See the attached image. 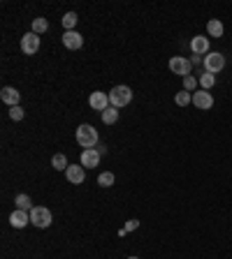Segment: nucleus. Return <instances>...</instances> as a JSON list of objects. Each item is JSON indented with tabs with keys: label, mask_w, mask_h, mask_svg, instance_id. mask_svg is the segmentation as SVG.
<instances>
[{
	"label": "nucleus",
	"mask_w": 232,
	"mask_h": 259,
	"mask_svg": "<svg viewBox=\"0 0 232 259\" xmlns=\"http://www.w3.org/2000/svg\"><path fill=\"white\" fill-rule=\"evenodd\" d=\"M100 164V153L98 148H88V151L81 153V167H88V169H95Z\"/></svg>",
	"instance_id": "nucleus-11"
},
{
	"label": "nucleus",
	"mask_w": 232,
	"mask_h": 259,
	"mask_svg": "<svg viewBox=\"0 0 232 259\" xmlns=\"http://www.w3.org/2000/svg\"><path fill=\"white\" fill-rule=\"evenodd\" d=\"M119 121V109L116 107H109L102 111V123L104 125H114V123Z\"/></svg>",
	"instance_id": "nucleus-16"
},
{
	"label": "nucleus",
	"mask_w": 232,
	"mask_h": 259,
	"mask_svg": "<svg viewBox=\"0 0 232 259\" xmlns=\"http://www.w3.org/2000/svg\"><path fill=\"white\" fill-rule=\"evenodd\" d=\"M204 72H209V74H218L223 67H225V56L223 54H218V51H211V54H207L204 56Z\"/></svg>",
	"instance_id": "nucleus-3"
},
{
	"label": "nucleus",
	"mask_w": 232,
	"mask_h": 259,
	"mask_svg": "<svg viewBox=\"0 0 232 259\" xmlns=\"http://www.w3.org/2000/svg\"><path fill=\"white\" fill-rule=\"evenodd\" d=\"M190 51H193V56H204L209 51V37H193L190 40Z\"/></svg>",
	"instance_id": "nucleus-12"
},
{
	"label": "nucleus",
	"mask_w": 232,
	"mask_h": 259,
	"mask_svg": "<svg viewBox=\"0 0 232 259\" xmlns=\"http://www.w3.org/2000/svg\"><path fill=\"white\" fill-rule=\"evenodd\" d=\"M0 100L5 104H10V107H19V100H21V95H19L17 88H12V86H5L3 91H0Z\"/></svg>",
	"instance_id": "nucleus-13"
},
{
	"label": "nucleus",
	"mask_w": 232,
	"mask_h": 259,
	"mask_svg": "<svg viewBox=\"0 0 232 259\" xmlns=\"http://www.w3.org/2000/svg\"><path fill=\"white\" fill-rule=\"evenodd\" d=\"M137 227H140V220H128V222H126V227L119 231V236H126L128 231H135Z\"/></svg>",
	"instance_id": "nucleus-25"
},
{
	"label": "nucleus",
	"mask_w": 232,
	"mask_h": 259,
	"mask_svg": "<svg viewBox=\"0 0 232 259\" xmlns=\"http://www.w3.org/2000/svg\"><path fill=\"white\" fill-rule=\"evenodd\" d=\"M223 31H225V28H223V24H220L218 19H211V21L207 24V33L211 37H220L223 35Z\"/></svg>",
	"instance_id": "nucleus-17"
},
{
	"label": "nucleus",
	"mask_w": 232,
	"mask_h": 259,
	"mask_svg": "<svg viewBox=\"0 0 232 259\" xmlns=\"http://www.w3.org/2000/svg\"><path fill=\"white\" fill-rule=\"evenodd\" d=\"M197 86H200V81H197L193 74L190 77H186L183 79V91H188V93H195L197 91Z\"/></svg>",
	"instance_id": "nucleus-22"
},
{
	"label": "nucleus",
	"mask_w": 232,
	"mask_h": 259,
	"mask_svg": "<svg viewBox=\"0 0 232 259\" xmlns=\"http://www.w3.org/2000/svg\"><path fill=\"white\" fill-rule=\"evenodd\" d=\"M130 100H133V91H130L128 86H114L109 91V104L116 109L130 104Z\"/></svg>",
	"instance_id": "nucleus-2"
},
{
	"label": "nucleus",
	"mask_w": 232,
	"mask_h": 259,
	"mask_svg": "<svg viewBox=\"0 0 232 259\" xmlns=\"http://www.w3.org/2000/svg\"><path fill=\"white\" fill-rule=\"evenodd\" d=\"M170 70L172 74H179V77H190V70H193V63L188 61V58H183V56H174V58H170Z\"/></svg>",
	"instance_id": "nucleus-5"
},
{
	"label": "nucleus",
	"mask_w": 232,
	"mask_h": 259,
	"mask_svg": "<svg viewBox=\"0 0 232 259\" xmlns=\"http://www.w3.org/2000/svg\"><path fill=\"white\" fill-rule=\"evenodd\" d=\"M14 204H17V208H21V211H33V208H35L28 194H17V199H14Z\"/></svg>",
	"instance_id": "nucleus-15"
},
{
	"label": "nucleus",
	"mask_w": 232,
	"mask_h": 259,
	"mask_svg": "<svg viewBox=\"0 0 232 259\" xmlns=\"http://www.w3.org/2000/svg\"><path fill=\"white\" fill-rule=\"evenodd\" d=\"M190 63H193V65H200V63H204V58H202V56H193Z\"/></svg>",
	"instance_id": "nucleus-27"
},
{
	"label": "nucleus",
	"mask_w": 232,
	"mask_h": 259,
	"mask_svg": "<svg viewBox=\"0 0 232 259\" xmlns=\"http://www.w3.org/2000/svg\"><path fill=\"white\" fill-rule=\"evenodd\" d=\"M74 24H77V14H74V12H67L65 17H63V26H65V31H72Z\"/></svg>",
	"instance_id": "nucleus-24"
},
{
	"label": "nucleus",
	"mask_w": 232,
	"mask_h": 259,
	"mask_svg": "<svg viewBox=\"0 0 232 259\" xmlns=\"http://www.w3.org/2000/svg\"><path fill=\"white\" fill-rule=\"evenodd\" d=\"M47 28H49V21H47L44 17L33 19V33H35V35H42V33L47 31Z\"/></svg>",
	"instance_id": "nucleus-19"
},
{
	"label": "nucleus",
	"mask_w": 232,
	"mask_h": 259,
	"mask_svg": "<svg viewBox=\"0 0 232 259\" xmlns=\"http://www.w3.org/2000/svg\"><path fill=\"white\" fill-rule=\"evenodd\" d=\"M10 118H12V121H21V118H24V109L21 107H10Z\"/></svg>",
	"instance_id": "nucleus-26"
},
{
	"label": "nucleus",
	"mask_w": 232,
	"mask_h": 259,
	"mask_svg": "<svg viewBox=\"0 0 232 259\" xmlns=\"http://www.w3.org/2000/svg\"><path fill=\"white\" fill-rule=\"evenodd\" d=\"M214 84H216V77H214V74H209V72L200 74V86H202V91H209V88H211Z\"/></svg>",
	"instance_id": "nucleus-21"
},
{
	"label": "nucleus",
	"mask_w": 232,
	"mask_h": 259,
	"mask_svg": "<svg viewBox=\"0 0 232 259\" xmlns=\"http://www.w3.org/2000/svg\"><path fill=\"white\" fill-rule=\"evenodd\" d=\"M98 185L111 187V185H114V174H111V171H104V174H100L98 176Z\"/></svg>",
	"instance_id": "nucleus-23"
},
{
	"label": "nucleus",
	"mask_w": 232,
	"mask_h": 259,
	"mask_svg": "<svg viewBox=\"0 0 232 259\" xmlns=\"http://www.w3.org/2000/svg\"><path fill=\"white\" fill-rule=\"evenodd\" d=\"M51 220H54V215H51V211L44 208V206H35L31 211V222L40 229H47L51 224Z\"/></svg>",
	"instance_id": "nucleus-4"
},
{
	"label": "nucleus",
	"mask_w": 232,
	"mask_h": 259,
	"mask_svg": "<svg viewBox=\"0 0 232 259\" xmlns=\"http://www.w3.org/2000/svg\"><path fill=\"white\" fill-rule=\"evenodd\" d=\"M77 144L88 151V148H95L98 146V130L93 125H79L77 127Z\"/></svg>",
	"instance_id": "nucleus-1"
},
{
	"label": "nucleus",
	"mask_w": 232,
	"mask_h": 259,
	"mask_svg": "<svg viewBox=\"0 0 232 259\" xmlns=\"http://www.w3.org/2000/svg\"><path fill=\"white\" fill-rule=\"evenodd\" d=\"M51 167L54 169H58V171H65L70 164H67V157L63 155V153H56L54 157H51Z\"/></svg>",
	"instance_id": "nucleus-18"
},
{
	"label": "nucleus",
	"mask_w": 232,
	"mask_h": 259,
	"mask_svg": "<svg viewBox=\"0 0 232 259\" xmlns=\"http://www.w3.org/2000/svg\"><path fill=\"white\" fill-rule=\"evenodd\" d=\"M174 102H177L179 107H186V104L193 102V93H188V91H179L177 95H174Z\"/></svg>",
	"instance_id": "nucleus-20"
},
{
	"label": "nucleus",
	"mask_w": 232,
	"mask_h": 259,
	"mask_svg": "<svg viewBox=\"0 0 232 259\" xmlns=\"http://www.w3.org/2000/svg\"><path fill=\"white\" fill-rule=\"evenodd\" d=\"M63 44H65L67 49H81V44H84V37L79 35L77 31H65V35H63Z\"/></svg>",
	"instance_id": "nucleus-14"
},
{
	"label": "nucleus",
	"mask_w": 232,
	"mask_h": 259,
	"mask_svg": "<svg viewBox=\"0 0 232 259\" xmlns=\"http://www.w3.org/2000/svg\"><path fill=\"white\" fill-rule=\"evenodd\" d=\"M193 104H195L197 109H202V111H207V109L214 107V97H211L209 91H200V88H197V91L193 93Z\"/></svg>",
	"instance_id": "nucleus-7"
},
{
	"label": "nucleus",
	"mask_w": 232,
	"mask_h": 259,
	"mask_svg": "<svg viewBox=\"0 0 232 259\" xmlns=\"http://www.w3.org/2000/svg\"><path fill=\"white\" fill-rule=\"evenodd\" d=\"M28 222H31V211L17 208V211H12V215H10V224H12L14 229H24Z\"/></svg>",
	"instance_id": "nucleus-10"
},
{
	"label": "nucleus",
	"mask_w": 232,
	"mask_h": 259,
	"mask_svg": "<svg viewBox=\"0 0 232 259\" xmlns=\"http://www.w3.org/2000/svg\"><path fill=\"white\" fill-rule=\"evenodd\" d=\"M21 51H24L26 56H35L37 51H40V37L35 35V33H26L24 37H21Z\"/></svg>",
	"instance_id": "nucleus-6"
},
{
	"label": "nucleus",
	"mask_w": 232,
	"mask_h": 259,
	"mask_svg": "<svg viewBox=\"0 0 232 259\" xmlns=\"http://www.w3.org/2000/svg\"><path fill=\"white\" fill-rule=\"evenodd\" d=\"M128 259H137V257H128Z\"/></svg>",
	"instance_id": "nucleus-28"
},
{
	"label": "nucleus",
	"mask_w": 232,
	"mask_h": 259,
	"mask_svg": "<svg viewBox=\"0 0 232 259\" xmlns=\"http://www.w3.org/2000/svg\"><path fill=\"white\" fill-rule=\"evenodd\" d=\"M65 176H67V181L72 183V185H81L86 178V169L81 167V164H70V167L65 169Z\"/></svg>",
	"instance_id": "nucleus-9"
},
{
	"label": "nucleus",
	"mask_w": 232,
	"mask_h": 259,
	"mask_svg": "<svg viewBox=\"0 0 232 259\" xmlns=\"http://www.w3.org/2000/svg\"><path fill=\"white\" fill-rule=\"evenodd\" d=\"M88 104H91V109H95V111H104V109H109V95L102 91H95L91 93V97H88Z\"/></svg>",
	"instance_id": "nucleus-8"
}]
</instances>
